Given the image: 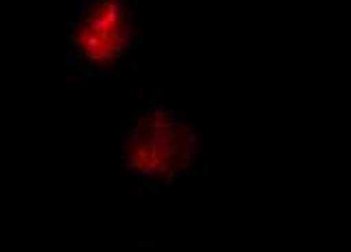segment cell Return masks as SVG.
<instances>
[{
	"instance_id": "obj_1",
	"label": "cell",
	"mask_w": 351,
	"mask_h": 252,
	"mask_svg": "<svg viewBox=\"0 0 351 252\" xmlns=\"http://www.w3.org/2000/svg\"><path fill=\"white\" fill-rule=\"evenodd\" d=\"M205 127L201 95L151 93L114 123L108 173L128 192H186L207 177Z\"/></svg>"
},
{
	"instance_id": "obj_2",
	"label": "cell",
	"mask_w": 351,
	"mask_h": 252,
	"mask_svg": "<svg viewBox=\"0 0 351 252\" xmlns=\"http://www.w3.org/2000/svg\"><path fill=\"white\" fill-rule=\"evenodd\" d=\"M138 0H73L67 20L69 65L88 80L121 86L138 65Z\"/></svg>"
}]
</instances>
